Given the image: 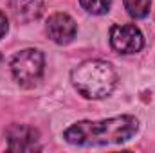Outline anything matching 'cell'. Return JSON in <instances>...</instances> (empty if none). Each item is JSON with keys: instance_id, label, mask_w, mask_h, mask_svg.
Returning <instances> with one entry per match:
<instances>
[{"instance_id": "1", "label": "cell", "mask_w": 155, "mask_h": 153, "mask_svg": "<svg viewBox=\"0 0 155 153\" xmlns=\"http://www.w3.org/2000/svg\"><path fill=\"white\" fill-rule=\"evenodd\" d=\"M139 130V121L134 115H116L101 121H78L63 132V139L81 148L110 146L130 141Z\"/></svg>"}, {"instance_id": "2", "label": "cell", "mask_w": 155, "mask_h": 153, "mask_svg": "<svg viewBox=\"0 0 155 153\" xmlns=\"http://www.w3.org/2000/svg\"><path fill=\"white\" fill-rule=\"evenodd\" d=\"M71 81L83 97L105 99L116 88L117 74L108 61L87 60L71 72Z\"/></svg>"}, {"instance_id": "3", "label": "cell", "mask_w": 155, "mask_h": 153, "mask_svg": "<svg viewBox=\"0 0 155 153\" xmlns=\"http://www.w3.org/2000/svg\"><path fill=\"white\" fill-rule=\"evenodd\" d=\"M45 67V58L38 49H24L15 54L11 60V72L18 85L22 86H33L36 85Z\"/></svg>"}, {"instance_id": "4", "label": "cell", "mask_w": 155, "mask_h": 153, "mask_svg": "<svg viewBox=\"0 0 155 153\" xmlns=\"http://www.w3.org/2000/svg\"><path fill=\"white\" fill-rule=\"evenodd\" d=\"M110 45L121 54H135L144 47V38L135 25H114L110 29Z\"/></svg>"}, {"instance_id": "5", "label": "cell", "mask_w": 155, "mask_h": 153, "mask_svg": "<svg viewBox=\"0 0 155 153\" xmlns=\"http://www.w3.org/2000/svg\"><path fill=\"white\" fill-rule=\"evenodd\" d=\"M9 151H38L40 133L29 124H11L5 132Z\"/></svg>"}, {"instance_id": "6", "label": "cell", "mask_w": 155, "mask_h": 153, "mask_svg": "<svg viewBox=\"0 0 155 153\" xmlns=\"http://www.w3.org/2000/svg\"><path fill=\"white\" fill-rule=\"evenodd\" d=\"M47 36L58 45H67L76 36V22L67 13H54L45 25Z\"/></svg>"}, {"instance_id": "7", "label": "cell", "mask_w": 155, "mask_h": 153, "mask_svg": "<svg viewBox=\"0 0 155 153\" xmlns=\"http://www.w3.org/2000/svg\"><path fill=\"white\" fill-rule=\"evenodd\" d=\"M13 15L20 22H33L38 20L43 13V0H11Z\"/></svg>"}, {"instance_id": "8", "label": "cell", "mask_w": 155, "mask_h": 153, "mask_svg": "<svg viewBox=\"0 0 155 153\" xmlns=\"http://www.w3.org/2000/svg\"><path fill=\"white\" fill-rule=\"evenodd\" d=\"M124 2V9L132 18H144L150 13V5L152 0H123Z\"/></svg>"}, {"instance_id": "9", "label": "cell", "mask_w": 155, "mask_h": 153, "mask_svg": "<svg viewBox=\"0 0 155 153\" xmlns=\"http://www.w3.org/2000/svg\"><path fill=\"white\" fill-rule=\"evenodd\" d=\"M79 5L90 15H107L112 7V0H79Z\"/></svg>"}, {"instance_id": "10", "label": "cell", "mask_w": 155, "mask_h": 153, "mask_svg": "<svg viewBox=\"0 0 155 153\" xmlns=\"http://www.w3.org/2000/svg\"><path fill=\"white\" fill-rule=\"evenodd\" d=\"M7 27H9V24H7V16L0 11V38H4V34L7 33Z\"/></svg>"}]
</instances>
